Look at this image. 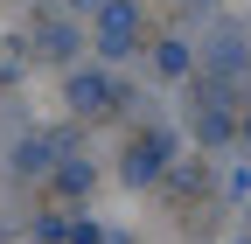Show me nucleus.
I'll use <instances>...</instances> for the list:
<instances>
[{
  "label": "nucleus",
  "instance_id": "f257e3e1",
  "mask_svg": "<svg viewBox=\"0 0 251 244\" xmlns=\"http://www.w3.org/2000/svg\"><path fill=\"white\" fill-rule=\"evenodd\" d=\"M70 91H77V105H84V112H98V105H112V98H119V91H112L105 77H77Z\"/></svg>",
  "mask_w": 251,
  "mask_h": 244
},
{
  "label": "nucleus",
  "instance_id": "f03ea898",
  "mask_svg": "<svg viewBox=\"0 0 251 244\" xmlns=\"http://www.w3.org/2000/svg\"><path fill=\"white\" fill-rule=\"evenodd\" d=\"M161 70H168V77H175V70H188V49H181V42H168V49H161Z\"/></svg>",
  "mask_w": 251,
  "mask_h": 244
}]
</instances>
